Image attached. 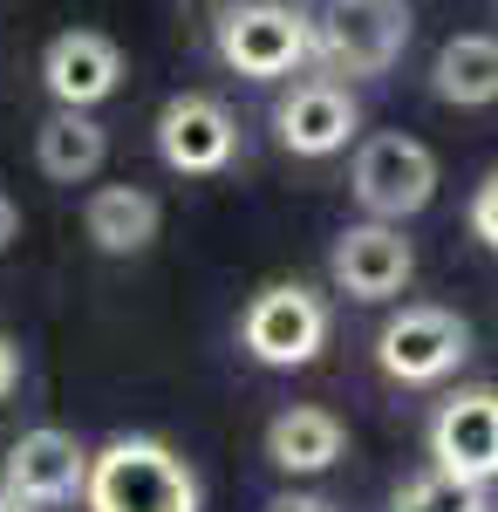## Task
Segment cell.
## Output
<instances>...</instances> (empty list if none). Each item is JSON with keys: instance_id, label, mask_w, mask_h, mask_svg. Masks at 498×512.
Instances as JSON below:
<instances>
[{"instance_id": "obj_1", "label": "cell", "mask_w": 498, "mask_h": 512, "mask_svg": "<svg viewBox=\"0 0 498 512\" xmlns=\"http://www.w3.org/2000/svg\"><path fill=\"white\" fill-rule=\"evenodd\" d=\"M82 506L89 512H198L205 492H198V472L164 437L123 431L103 451H89Z\"/></svg>"}, {"instance_id": "obj_2", "label": "cell", "mask_w": 498, "mask_h": 512, "mask_svg": "<svg viewBox=\"0 0 498 512\" xmlns=\"http://www.w3.org/2000/svg\"><path fill=\"white\" fill-rule=\"evenodd\" d=\"M307 62H321L328 82H376L410 48V7L403 0H301Z\"/></svg>"}, {"instance_id": "obj_3", "label": "cell", "mask_w": 498, "mask_h": 512, "mask_svg": "<svg viewBox=\"0 0 498 512\" xmlns=\"http://www.w3.org/2000/svg\"><path fill=\"white\" fill-rule=\"evenodd\" d=\"M328 328H335V315H328V301L314 287L273 280L239 315V349L253 355L260 369H307L314 355L328 349Z\"/></svg>"}, {"instance_id": "obj_4", "label": "cell", "mask_w": 498, "mask_h": 512, "mask_svg": "<svg viewBox=\"0 0 498 512\" xmlns=\"http://www.w3.org/2000/svg\"><path fill=\"white\" fill-rule=\"evenodd\" d=\"M464 355H471V328L464 315L451 308H403V315H389L376 328V369H383L389 383H403V390H437V383H451L464 369Z\"/></svg>"}, {"instance_id": "obj_5", "label": "cell", "mask_w": 498, "mask_h": 512, "mask_svg": "<svg viewBox=\"0 0 498 512\" xmlns=\"http://www.w3.org/2000/svg\"><path fill=\"white\" fill-rule=\"evenodd\" d=\"M212 48L232 76L246 82H280L307 62V21L287 0H232L212 28Z\"/></svg>"}, {"instance_id": "obj_6", "label": "cell", "mask_w": 498, "mask_h": 512, "mask_svg": "<svg viewBox=\"0 0 498 512\" xmlns=\"http://www.w3.org/2000/svg\"><path fill=\"white\" fill-rule=\"evenodd\" d=\"M348 192H355V205H362L369 219L403 226V219H417L423 205L437 198V158H430V144H417V137L383 130V137H369V144L355 151Z\"/></svg>"}, {"instance_id": "obj_7", "label": "cell", "mask_w": 498, "mask_h": 512, "mask_svg": "<svg viewBox=\"0 0 498 512\" xmlns=\"http://www.w3.org/2000/svg\"><path fill=\"white\" fill-rule=\"evenodd\" d=\"M157 158L164 171H178V178H219L232 158H239V123L219 96H205V89H185V96H171L164 110H157Z\"/></svg>"}, {"instance_id": "obj_8", "label": "cell", "mask_w": 498, "mask_h": 512, "mask_svg": "<svg viewBox=\"0 0 498 512\" xmlns=\"http://www.w3.org/2000/svg\"><path fill=\"white\" fill-rule=\"evenodd\" d=\"M410 274H417V246L403 239V226H383V219L342 226L328 246V280L348 301H396Z\"/></svg>"}, {"instance_id": "obj_9", "label": "cell", "mask_w": 498, "mask_h": 512, "mask_svg": "<svg viewBox=\"0 0 498 512\" xmlns=\"http://www.w3.org/2000/svg\"><path fill=\"white\" fill-rule=\"evenodd\" d=\"M430 472L492 485L498 478V390H458L430 417Z\"/></svg>"}, {"instance_id": "obj_10", "label": "cell", "mask_w": 498, "mask_h": 512, "mask_svg": "<svg viewBox=\"0 0 498 512\" xmlns=\"http://www.w3.org/2000/svg\"><path fill=\"white\" fill-rule=\"evenodd\" d=\"M355 130H362V103H355V89L328 76L294 82L273 103V137H280L287 158H335V151H348Z\"/></svg>"}, {"instance_id": "obj_11", "label": "cell", "mask_w": 498, "mask_h": 512, "mask_svg": "<svg viewBox=\"0 0 498 512\" xmlns=\"http://www.w3.org/2000/svg\"><path fill=\"white\" fill-rule=\"evenodd\" d=\"M41 89L55 96V110H96L123 89V48L96 28H62L41 48Z\"/></svg>"}, {"instance_id": "obj_12", "label": "cell", "mask_w": 498, "mask_h": 512, "mask_svg": "<svg viewBox=\"0 0 498 512\" xmlns=\"http://www.w3.org/2000/svg\"><path fill=\"white\" fill-rule=\"evenodd\" d=\"M82 478H89V451H82L69 431L41 424V431L14 437V451H7V478H0V485L41 512V506H69V499H82Z\"/></svg>"}, {"instance_id": "obj_13", "label": "cell", "mask_w": 498, "mask_h": 512, "mask_svg": "<svg viewBox=\"0 0 498 512\" xmlns=\"http://www.w3.org/2000/svg\"><path fill=\"white\" fill-rule=\"evenodd\" d=\"M342 451H348L342 417L321 410V403H294V410H280L267 424V458H273V472H287V478L328 472V465H342Z\"/></svg>"}, {"instance_id": "obj_14", "label": "cell", "mask_w": 498, "mask_h": 512, "mask_svg": "<svg viewBox=\"0 0 498 512\" xmlns=\"http://www.w3.org/2000/svg\"><path fill=\"white\" fill-rule=\"evenodd\" d=\"M164 226V205H157L144 185H96L89 205H82V233L96 253H110V260H130V253H144Z\"/></svg>"}, {"instance_id": "obj_15", "label": "cell", "mask_w": 498, "mask_h": 512, "mask_svg": "<svg viewBox=\"0 0 498 512\" xmlns=\"http://www.w3.org/2000/svg\"><path fill=\"white\" fill-rule=\"evenodd\" d=\"M103 158H110V130L89 117V110H55V117H41L35 164L55 178V185H82V178H96Z\"/></svg>"}, {"instance_id": "obj_16", "label": "cell", "mask_w": 498, "mask_h": 512, "mask_svg": "<svg viewBox=\"0 0 498 512\" xmlns=\"http://www.w3.org/2000/svg\"><path fill=\"white\" fill-rule=\"evenodd\" d=\"M430 96L458 103V110H485L498 103V35H451L430 62Z\"/></svg>"}, {"instance_id": "obj_17", "label": "cell", "mask_w": 498, "mask_h": 512, "mask_svg": "<svg viewBox=\"0 0 498 512\" xmlns=\"http://www.w3.org/2000/svg\"><path fill=\"white\" fill-rule=\"evenodd\" d=\"M389 512H492V485H464V478L423 472L389 499Z\"/></svg>"}, {"instance_id": "obj_18", "label": "cell", "mask_w": 498, "mask_h": 512, "mask_svg": "<svg viewBox=\"0 0 498 512\" xmlns=\"http://www.w3.org/2000/svg\"><path fill=\"white\" fill-rule=\"evenodd\" d=\"M471 239H485V246L498 253V171L471 192Z\"/></svg>"}, {"instance_id": "obj_19", "label": "cell", "mask_w": 498, "mask_h": 512, "mask_svg": "<svg viewBox=\"0 0 498 512\" xmlns=\"http://www.w3.org/2000/svg\"><path fill=\"white\" fill-rule=\"evenodd\" d=\"M14 383H21V349H14V342L0 335V403L14 396Z\"/></svg>"}, {"instance_id": "obj_20", "label": "cell", "mask_w": 498, "mask_h": 512, "mask_svg": "<svg viewBox=\"0 0 498 512\" xmlns=\"http://www.w3.org/2000/svg\"><path fill=\"white\" fill-rule=\"evenodd\" d=\"M14 239H21V205L7 198V185H0V253H7Z\"/></svg>"}, {"instance_id": "obj_21", "label": "cell", "mask_w": 498, "mask_h": 512, "mask_svg": "<svg viewBox=\"0 0 498 512\" xmlns=\"http://www.w3.org/2000/svg\"><path fill=\"white\" fill-rule=\"evenodd\" d=\"M267 512H335V506H328V499H314V492H280Z\"/></svg>"}, {"instance_id": "obj_22", "label": "cell", "mask_w": 498, "mask_h": 512, "mask_svg": "<svg viewBox=\"0 0 498 512\" xmlns=\"http://www.w3.org/2000/svg\"><path fill=\"white\" fill-rule=\"evenodd\" d=\"M0 512H35V506H28V499H14V492L0 485Z\"/></svg>"}]
</instances>
